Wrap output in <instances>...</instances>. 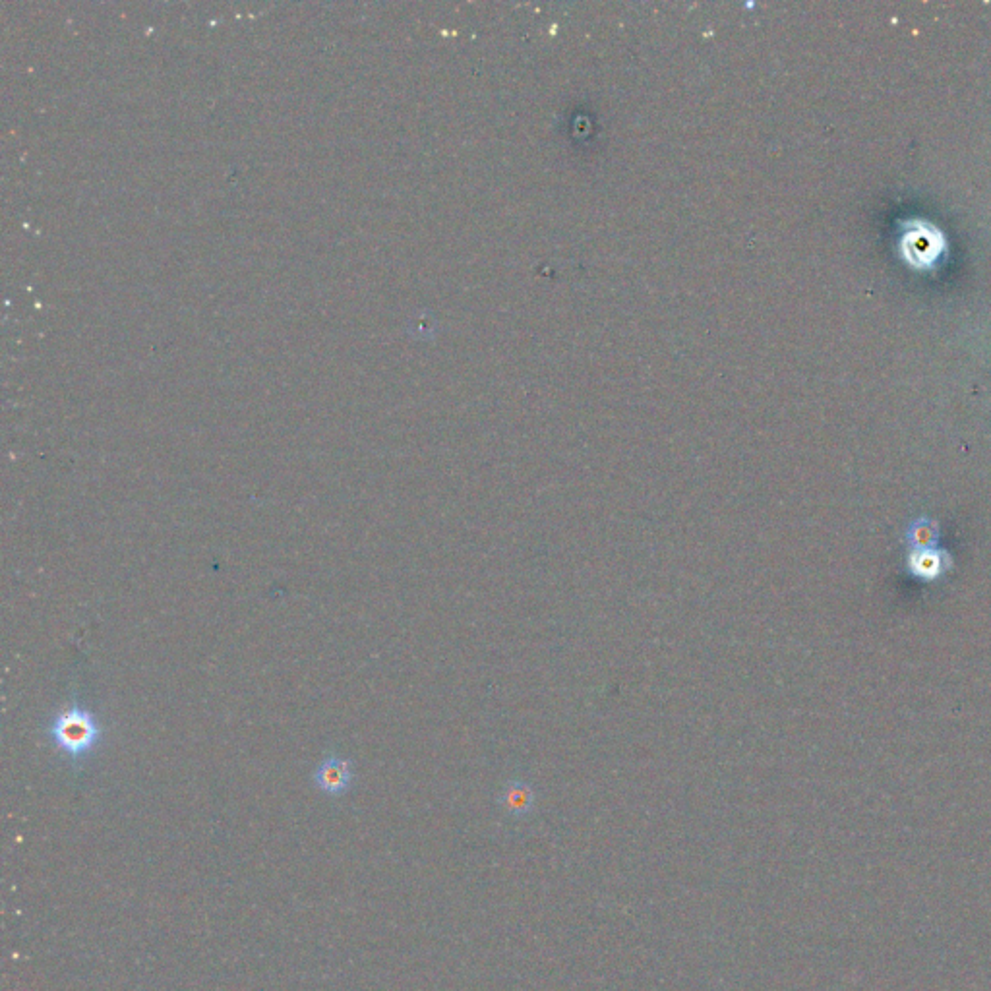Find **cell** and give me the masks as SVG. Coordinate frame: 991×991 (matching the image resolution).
<instances>
[{
    "instance_id": "cell-2",
    "label": "cell",
    "mask_w": 991,
    "mask_h": 991,
    "mask_svg": "<svg viewBox=\"0 0 991 991\" xmlns=\"http://www.w3.org/2000/svg\"><path fill=\"white\" fill-rule=\"evenodd\" d=\"M312 779L316 786L328 796H343L355 779L353 763L337 753H328L316 767Z\"/></svg>"
},
{
    "instance_id": "cell-1",
    "label": "cell",
    "mask_w": 991,
    "mask_h": 991,
    "mask_svg": "<svg viewBox=\"0 0 991 991\" xmlns=\"http://www.w3.org/2000/svg\"><path fill=\"white\" fill-rule=\"evenodd\" d=\"M45 736L72 765H80L101 744L103 724L90 707L72 699L47 722Z\"/></svg>"
}]
</instances>
